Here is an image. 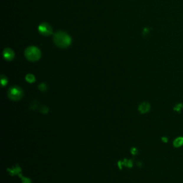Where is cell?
Instances as JSON below:
<instances>
[{
  "instance_id": "cell-5",
  "label": "cell",
  "mask_w": 183,
  "mask_h": 183,
  "mask_svg": "<svg viewBox=\"0 0 183 183\" xmlns=\"http://www.w3.org/2000/svg\"><path fill=\"white\" fill-rule=\"evenodd\" d=\"M3 56L6 61H12L14 57V52L11 49L6 48L3 52Z\"/></svg>"
},
{
  "instance_id": "cell-12",
  "label": "cell",
  "mask_w": 183,
  "mask_h": 183,
  "mask_svg": "<svg viewBox=\"0 0 183 183\" xmlns=\"http://www.w3.org/2000/svg\"><path fill=\"white\" fill-rule=\"evenodd\" d=\"M47 84H46L45 83H41V84H39V86H38L39 89L42 92H45L47 90Z\"/></svg>"
},
{
  "instance_id": "cell-8",
  "label": "cell",
  "mask_w": 183,
  "mask_h": 183,
  "mask_svg": "<svg viewBox=\"0 0 183 183\" xmlns=\"http://www.w3.org/2000/svg\"><path fill=\"white\" fill-rule=\"evenodd\" d=\"M124 165L127 167H129V168H131L133 167V161L132 160H124V162H120L119 161L118 162V165H119V167L120 169H122V165Z\"/></svg>"
},
{
  "instance_id": "cell-3",
  "label": "cell",
  "mask_w": 183,
  "mask_h": 183,
  "mask_svg": "<svg viewBox=\"0 0 183 183\" xmlns=\"http://www.w3.org/2000/svg\"><path fill=\"white\" fill-rule=\"evenodd\" d=\"M24 92L19 86H13L10 87L7 91V96L11 100L18 101L22 98Z\"/></svg>"
},
{
  "instance_id": "cell-11",
  "label": "cell",
  "mask_w": 183,
  "mask_h": 183,
  "mask_svg": "<svg viewBox=\"0 0 183 183\" xmlns=\"http://www.w3.org/2000/svg\"><path fill=\"white\" fill-rule=\"evenodd\" d=\"M7 82H8V81H7V79H6V77L4 75H1V83L2 87H4L5 85H6V84H7Z\"/></svg>"
},
{
  "instance_id": "cell-14",
  "label": "cell",
  "mask_w": 183,
  "mask_h": 183,
  "mask_svg": "<svg viewBox=\"0 0 183 183\" xmlns=\"http://www.w3.org/2000/svg\"><path fill=\"white\" fill-rule=\"evenodd\" d=\"M40 112L43 113V114H47L49 112V108L47 106H42L40 109Z\"/></svg>"
},
{
  "instance_id": "cell-6",
  "label": "cell",
  "mask_w": 183,
  "mask_h": 183,
  "mask_svg": "<svg viewBox=\"0 0 183 183\" xmlns=\"http://www.w3.org/2000/svg\"><path fill=\"white\" fill-rule=\"evenodd\" d=\"M150 110V105L148 102H142L139 105L138 110L140 111V112L141 114H145V113L148 112Z\"/></svg>"
},
{
  "instance_id": "cell-9",
  "label": "cell",
  "mask_w": 183,
  "mask_h": 183,
  "mask_svg": "<svg viewBox=\"0 0 183 183\" xmlns=\"http://www.w3.org/2000/svg\"><path fill=\"white\" fill-rule=\"evenodd\" d=\"M25 79H26V81L29 83H33L35 82V77L33 75V74H27L26 77H25Z\"/></svg>"
},
{
  "instance_id": "cell-7",
  "label": "cell",
  "mask_w": 183,
  "mask_h": 183,
  "mask_svg": "<svg viewBox=\"0 0 183 183\" xmlns=\"http://www.w3.org/2000/svg\"><path fill=\"white\" fill-rule=\"evenodd\" d=\"M7 171L8 172H9L10 175H12V176L16 175V174H18V175H19V174H21L22 169H21V167L19 166V165L17 164V165H15L14 167H13L12 169L7 168Z\"/></svg>"
},
{
  "instance_id": "cell-15",
  "label": "cell",
  "mask_w": 183,
  "mask_h": 183,
  "mask_svg": "<svg viewBox=\"0 0 183 183\" xmlns=\"http://www.w3.org/2000/svg\"><path fill=\"white\" fill-rule=\"evenodd\" d=\"M131 153L134 155H137V154L138 153V150H137L135 147H133V148H131Z\"/></svg>"
},
{
  "instance_id": "cell-1",
  "label": "cell",
  "mask_w": 183,
  "mask_h": 183,
  "mask_svg": "<svg viewBox=\"0 0 183 183\" xmlns=\"http://www.w3.org/2000/svg\"><path fill=\"white\" fill-rule=\"evenodd\" d=\"M53 41L57 47L60 48H66L71 45L72 39L64 32H57L54 35Z\"/></svg>"
},
{
  "instance_id": "cell-10",
  "label": "cell",
  "mask_w": 183,
  "mask_h": 183,
  "mask_svg": "<svg viewBox=\"0 0 183 183\" xmlns=\"http://www.w3.org/2000/svg\"><path fill=\"white\" fill-rule=\"evenodd\" d=\"M183 144V138L182 137H179V138L176 139L174 141V145L175 147H179Z\"/></svg>"
},
{
  "instance_id": "cell-16",
  "label": "cell",
  "mask_w": 183,
  "mask_h": 183,
  "mask_svg": "<svg viewBox=\"0 0 183 183\" xmlns=\"http://www.w3.org/2000/svg\"><path fill=\"white\" fill-rule=\"evenodd\" d=\"M162 141L166 142H167V138H165V137H163V138H162Z\"/></svg>"
},
{
  "instance_id": "cell-2",
  "label": "cell",
  "mask_w": 183,
  "mask_h": 183,
  "mask_svg": "<svg viewBox=\"0 0 183 183\" xmlns=\"http://www.w3.org/2000/svg\"><path fill=\"white\" fill-rule=\"evenodd\" d=\"M25 57L29 61L31 62H36L39 60L41 57V52L38 48L35 46H31L26 49L24 52Z\"/></svg>"
},
{
  "instance_id": "cell-13",
  "label": "cell",
  "mask_w": 183,
  "mask_h": 183,
  "mask_svg": "<svg viewBox=\"0 0 183 183\" xmlns=\"http://www.w3.org/2000/svg\"><path fill=\"white\" fill-rule=\"evenodd\" d=\"M19 177L22 178V183H32L31 179L30 178H27V177H24L22 176V174H19Z\"/></svg>"
},
{
  "instance_id": "cell-4",
  "label": "cell",
  "mask_w": 183,
  "mask_h": 183,
  "mask_svg": "<svg viewBox=\"0 0 183 183\" xmlns=\"http://www.w3.org/2000/svg\"><path fill=\"white\" fill-rule=\"evenodd\" d=\"M39 32L43 36H50L52 34V27L48 23L43 22L39 26Z\"/></svg>"
}]
</instances>
